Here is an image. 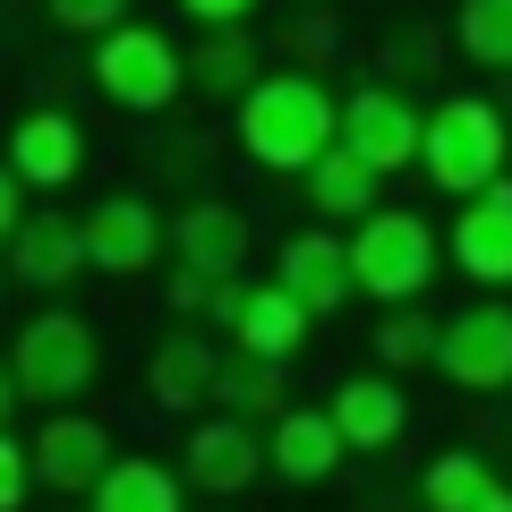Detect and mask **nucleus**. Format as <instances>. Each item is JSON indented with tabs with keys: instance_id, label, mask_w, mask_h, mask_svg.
Wrapping results in <instances>:
<instances>
[{
	"instance_id": "1",
	"label": "nucleus",
	"mask_w": 512,
	"mask_h": 512,
	"mask_svg": "<svg viewBox=\"0 0 512 512\" xmlns=\"http://www.w3.org/2000/svg\"><path fill=\"white\" fill-rule=\"evenodd\" d=\"M231 137H239V154H248L256 171L299 180L325 146H342V94L316 69H265L231 103Z\"/></svg>"
},
{
	"instance_id": "2",
	"label": "nucleus",
	"mask_w": 512,
	"mask_h": 512,
	"mask_svg": "<svg viewBox=\"0 0 512 512\" xmlns=\"http://www.w3.org/2000/svg\"><path fill=\"white\" fill-rule=\"evenodd\" d=\"M103 384V333L77 308H35L9 342V367H0V410L26 419V410H77Z\"/></svg>"
},
{
	"instance_id": "3",
	"label": "nucleus",
	"mask_w": 512,
	"mask_h": 512,
	"mask_svg": "<svg viewBox=\"0 0 512 512\" xmlns=\"http://www.w3.org/2000/svg\"><path fill=\"white\" fill-rule=\"evenodd\" d=\"M512 171V120L504 103L487 94H444L427 103V154H419V180L444 188V197H478Z\"/></svg>"
},
{
	"instance_id": "4",
	"label": "nucleus",
	"mask_w": 512,
	"mask_h": 512,
	"mask_svg": "<svg viewBox=\"0 0 512 512\" xmlns=\"http://www.w3.org/2000/svg\"><path fill=\"white\" fill-rule=\"evenodd\" d=\"M86 77H94V94H103L111 111L154 120V111H171V103L188 94V43L171 35V26L128 18V26H111V35H94Z\"/></svg>"
},
{
	"instance_id": "5",
	"label": "nucleus",
	"mask_w": 512,
	"mask_h": 512,
	"mask_svg": "<svg viewBox=\"0 0 512 512\" xmlns=\"http://www.w3.org/2000/svg\"><path fill=\"white\" fill-rule=\"evenodd\" d=\"M350 265H359V299L376 308H402V299H427L436 274L453 265L444 256V231L410 205H376L367 222H350Z\"/></svg>"
},
{
	"instance_id": "6",
	"label": "nucleus",
	"mask_w": 512,
	"mask_h": 512,
	"mask_svg": "<svg viewBox=\"0 0 512 512\" xmlns=\"http://www.w3.org/2000/svg\"><path fill=\"white\" fill-rule=\"evenodd\" d=\"M342 146L367 154L376 171H419L427 154V103L393 77H367V86L342 94Z\"/></svg>"
},
{
	"instance_id": "7",
	"label": "nucleus",
	"mask_w": 512,
	"mask_h": 512,
	"mask_svg": "<svg viewBox=\"0 0 512 512\" xmlns=\"http://www.w3.org/2000/svg\"><path fill=\"white\" fill-rule=\"evenodd\" d=\"M180 470L197 495H248L256 478H274L265 453V419H239V410H197L180 436Z\"/></svg>"
},
{
	"instance_id": "8",
	"label": "nucleus",
	"mask_w": 512,
	"mask_h": 512,
	"mask_svg": "<svg viewBox=\"0 0 512 512\" xmlns=\"http://www.w3.org/2000/svg\"><path fill=\"white\" fill-rule=\"evenodd\" d=\"M436 376L453 384V393H512V299L504 291H487L461 316H444Z\"/></svg>"
},
{
	"instance_id": "9",
	"label": "nucleus",
	"mask_w": 512,
	"mask_h": 512,
	"mask_svg": "<svg viewBox=\"0 0 512 512\" xmlns=\"http://www.w3.org/2000/svg\"><path fill=\"white\" fill-rule=\"evenodd\" d=\"M86 248H94V274H154L171 256V214L137 188H111V197L86 205Z\"/></svg>"
},
{
	"instance_id": "10",
	"label": "nucleus",
	"mask_w": 512,
	"mask_h": 512,
	"mask_svg": "<svg viewBox=\"0 0 512 512\" xmlns=\"http://www.w3.org/2000/svg\"><path fill=\"white\" fill-rule=\"evenodd\" d=\"M214 393H222V342H214V325H180V316H171L163 342L146 350V402L171 410V419H197V410H214Z\"/></svg>"
},
{
	"instance_id": "11",
	"label": "nucleus",
	"mask_w": 512,
	"mask_h": 512,
	"mask_svg": "<svg viewBox=\"0 0 512 512\" xmlns=\"http://www.w3.org/2000/svg\"><path fill=\"white\" fill-rule=\"evenodd\" d=\"M444 256L461 265L470 291H512V171L495 188H478V197H453Z\"/></svg>"
},
{
	"instance_id": "12",
	"label": "nucleus",
	"mask_w": 512,
	"mask_h": 512,
	"mask_svg": "<svg viewBox=\"0 0 512 512\" xmlns=\"http://www.w3.org/2000/svg\"><path fill=\"white\" fill-rule=\"evenodd\" d=\"M35 461H43V495H77L86 504L94 478L120 461V444H111L103 419H86V410H35Z\"/></svg>"
},
{
	"instance_id": "13",
	"label": "nucleus",
	"mask_w": 512,
	"mask_h": 512,
	"mask_svg": "<svg viewBox=\"0 0 512 512\" xmlns=\"http://www.w3.org/2000/svg\"><path fill=\"white\" fill-rule=\"evenodd\" d=\"M9 274H18V291H77V274H94V248H86V214H60V205H43V214H26L18 231H9Z\"/></svg>"
},
{
	"instance_id": "14",
	"label": "nucleus",
	"mask_w": 512,
	"mask_h": 512,
	"mask_svg": "<svg viewBox=\"0 0 512 512\" xmlns=\"http://www.w3.org/2000/svg\"><path fill=\"white\" fill-rule=\"evenodd\" d=\"M231 350H265V359H299L316 333V308L291 291V282H239L231 291V316H222Z\"/></svg>"
},
{
	"instance_id": "15",
	"label": "nucleus",
	"mask_w": 512,
	"mask_h": 512,
	"mask_svg": "<svg viewBox=\"0 0 512 512\" xmlns=\"http://www.w3.org/2000/svg\"><path fill=\"white\" fill-rule=\"evenodd\" d=\"M333 427L350 436V453H393V444L410 436V393L393 367H359V376L333 384Z\"/></svg>"
},
{
	"instance_id": "16",
	"label": "nucleus",
	"mask_w": 512,
	"mask_h": 512,
	"mask_svg": "<svg viewBox=\"0 0 512 512\" xmlns=\"http://www.w3.org/2000/svg\"><path fill=\"white\" fill-rule=\"evenodd\" d=\"M9 171H18L26 188H43V197H60V188L86 171V128H77V111L35 103L18 128H9Z\"/></svg>"
},
{
	"instance_id": "17",
	"label": "nucleus",
	"mask_w": 512,
	"mask_h": 512,
	"mask_svg": "<svg viewBox=\"0 0 512 512\" xmlns=\"http://www.w3.org/2000/svg\"><path fill=\"white\" fill-rule=\"evenodd\" d=\"M274 282H291V291L308 299L316 316H342L350 299H359V265H350V239H333L325 222L291 231V239H282V256H274Z\"/></svg>"
},
{
	"instance_id": "18",
	"label": "nucleus",
	"mask_w": 512,
	"mask_h": 512,
	"mask_svg": "<svg viewBox=\"0 0 512 512\" xmlns=\"http://www.w3.org/2000/svg\"><path fill=\"white\" fill-rule=\"evenodd\" d=\"M265 453H274V478H282V487H325V478L350 461V436L333 427V410L291 402L282 419H265Z\"/></svg>"
},
{
	"instance_id": "19",
	"label": "nucleus",
	"mask_w": 512,
	"mask_h": 512,
	"mask_svg": "<svg viewBox=\"0 0 512 512\" xmlns=\"http://www.w3.org/2000/svg\"><path fill=\"white\" fill-rule=\"evenodd\" d=\"M248 248H256L248 214L222 205V197H188L180 214H171V256H180V265H205V274H231V282H239Z\"/></svg>"
},
{
	"instance_id": "20",
	"label": "nucleus",
	"mask_w": 512,
	"mask_h": 512,
	"mask_svg": "<svg viewBox=\"0 0 512 512\" xmlns=\"http://www.w3.org/2000/svg\"><path fill=\"white\" fill-rule=\"evenodd\" d=\"M188 470L180 461H154V453H120L103 478H94L86 512H188Z\"/></svg>"
},
{
	"instance_id": "21",
	"label": "nucleus",
	"mask_w": 512,
	"mask_h": 512,
	"mask_svg": "<svg viewBox=\"0 0 512 512\" xmlns=\"http://www.w3.org/2000/svg\"><path fill=\"white\" fill-rule=\"evenodd\" d=\"M299 188H308L316 222H367L384 205V171L367 163V154H350V146H325L308 171H299Z\"/></svg>"
},
{
	"instance_id": "22",
	"label": "nucleus",
	"mask_w": 512,
	"mask_h": 512,
	"mask_svg": "<svg viewBox=\"0 0 512 512\" xmlns=\"http://www.w3.org/2000/svg\"><path fill=\"white\" fill-rule=\"evenodd\" d=\"M256 77H265L256 26H205V35L188 43V94H205V103H239Z\"/></svg>"
},
{
	"instance_id": "23",
	"label": "nucleus",
	"mask_w": 512,
	"mask_h": 512,
	"mask_svg": "<svg viewBox=\"0 0 512 512\" xmlns=\"http://www.w3.org/2000/svg\"><path fill=\"white\" fill-rule=\"evenodd\" d=\"M214 410H239V419H282V410H291V359L222 350V393H214Z\"/></svg>"
},
{
	"instance_id": "24",
	"label": "nucleus",
	"mask_w": 512,
	"mask_h": 512,
	"mask_svg": "<svg viewBox=\"0 0 512 512\" xmlns=\"http://www.w3.org/2000/svg\"><path fill=\"white\" fill-rule=\"evenodd\" d=\"M436 342H444V316H427V299H402V308L376 316L367 359L393 367V376H419V367H436Z\"/></svg>"
},
{
	"instance_id": "25",
	"label": "nucleus",
	"mask_w": 512,
	"mask_h": 512,
	"mask_svg": "<svg viewBox=\"0 0 512 512\" xmlns=\"http://www.w3.org/2000/svg\"><path fill=\"white\" fill-rule=\"evenodd\" d=\"M504 478H495V461L478 453V444H453V453H436L419 470V512H470L478 495H495Z\"/></svg>"
},
{
	"instance_id": "26",
	"label": "nucleus",
	"mask_w": 512,
	"mask_h": 512,
	"mask_svg": "<svg viewBox=\"0 0 512 512\" xmlns=\"http://www.w3.org/2000/svg\"><path fill=\"white\" fill-rule=\"evenodd\" d=\"M444 35H453V52L470 60V69L512 77V0H461Z\"/></svg>"
},
{
	"instance_id": "27",
	"label": "nucleus",
	"mask_w": 512,
	"mask_h": 512,
	"mask_svg": "<svg viewBox=\"0 0 512 512\" xmlns=\"http://www.w3.org/2000/svg\"><path fill=\"white\" fill-rule=\"evenodd\" d=\"M231 291H239L231 274H205V265H180V256H171L163 308L180 316V325H222V316H231Z\"/></svg>"
},
{
	"instance_id": "28",
	"label": "nucleus",
	"mask_w": 512,
	"mask_h": 512,
	"mask_svg": "<svg viewBox=\"0 0 512 512\" xmlns=\"http://www.w3.org/2000/svg\"><path fill=\"white\" fill-rule=\"evenodd\" d=\"M444 52H453V35H427V26H393V35H384V77H393V86H427V77L444 69Z\"/></svg>"
},
{
	"instance_id": "29",
	"label": "nucleus",
	"mask_w": 512,
	"mask_h": 512,
	"mask_svg": "<svg viewBox=\"0 0 512 512\" xmlns=\"http://www.w3.org/2000/svg\"><path fill=\"white\" fill-rule=\"evenodd\" d=\"M35 487H43L35 436H26V427H9V436H0V512H26V504H35Z\"/></svg>"
},
{
	"instance_id": "30",
	"label": "nucleus",
	"mask_w": 512,
	"mask_h": 512,
	"mask_svg": "<svg viewBox=\"0 0 512 512\" xmlns=\"http://www.w3.org/2000/svg\"><path fill=\"white\" fill-rule=\"evenodd\" d=\"M43 18L60 26V35H111V26H128L137 18V0H43Z\"/></svg>"
},
{
	"instance_id": "31",
	"label": "nucleus",
	"mask_w": 512,
	"mask_h": 512,
	"mask_svg": "<svg viewBox=\"0 0 512 512\" xmlns=\"http://www.w3.org/2000/svg\"><path fill=\"white\" fill-rule=\"evenodd\" d=\"M274 43L291 52V69H316V60H333V43H342V35H333V18H291Z\"/></svg>"
},
{
	"instance_id": "32",
	"label": "nucleus",
	"mask_w": 512,
	"mask_h": 512,
	"mask_svg": "<svg viewBox=\"0 0 512 512\" xmlns=\"http://www.w3.org/2000/svg\"><path fill=\"white\" fill-rule=\"evenodd\" d=\"M256 9H265V0H180V18L197 26V35L205 26H256Z\"/></svg>"
},
{
	"instance_id": "33",
	"label": "nucleus",
	"mask_w": 512,
	"mask_h": 512,
	"mask_svg": "<svg viewBox=\"0 0 512 512\" xmlns=\"http://www.w3.org/2000/svg\"><path fill=\"white\" fill-rule=\"evenodd\" d=\"M26 197H35V188H26V180H18V171H9V180H0V239L18 231V222H26V214H35V205H26Z\"/></svg>"
},
{
	"instance_id": "34",
	"label": "nucleus",
	"mask_w": 512,
	"mask_h": 512,
	"mask_svg": "<svg viewBox=\"0 0 512 512\" xmlns=\"http://www.w3.org/2000/svg\"><path fill=\"white\" fill-rule=\"evenodd\" d=\"M470 512H512V487H495V495H478Z\"/></svg>"
},
{
	"instance_id": "35",
	"label": "nucleus",
	"mask_w": 512,
	"mask_h": 512,
	"mask_svg": "<svg viewBox=\"0 0 512 512\" xmlns=\"http://www.w3.org/2000/svg\"><path fill=\"white\" fill-rule=\"evenodd\" d=\"M205 512H231V504H205Z\"/></svg>"
},
{
	"instance_id": "36",
	"label": "nucleus",
	"mask_w": 512,
	"mask_h": 512,
	"mask_svg": "<svg viewBox=\"0 0 512 512\" xmlns=\"http://www.w3.org/2000/svg\"><path fill=\"white\" fill-rule=\"evenodd\" d=\"M69 512H86V504H69Z\"/></svg>"
}]
</instances>
